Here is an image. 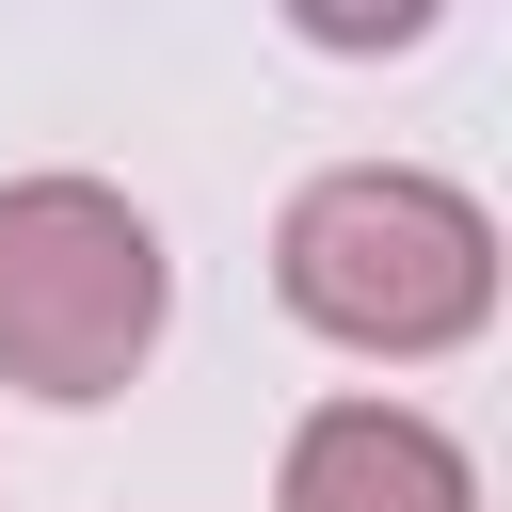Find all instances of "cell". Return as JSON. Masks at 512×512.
Returning <instances> with one entry per match:
<instances>
[{
	"instance_id": "3957f363",
	"label": "cell",
	"mask_w": 512,
	"mask_h": 512,
	"mask_svg": "<svg viewBox=\"0 0 512 512\" xmlns=\"http://www.w3.org/2000/svg\"><path fill=\"white\" fill-rule=\"evenodd\" d=\"M272 512H480V464L416 400H320L272 464Z\"/></svg>"
},
{
	"instance_id": "7a4b0ae2",
	"label": "cell",
	"mask_w": 512,
	"mask_h": 512,
	"mask_svg": "<svg viewBox=\"0 0 512 512\" xmlns=\"http://www.w3.org/2000/svg\"><path fill=\"white\" fill-rule=\"evenodd\" d=\"M176 320V256L112 176H16L0 192V384L16 400H112Z\"/></svg>"
},
{
	"instance_id": "6da1fadb",
	"label": "cell",
	"mask_w": 512,
	"mask_h": 512,
	"mask_svg": "<svg viewBox=\"0 0 512 512\" xmlns=\"http://www.w3.org/2000/svg\"><path fill=\"white\" fill-rule=\"evenodd\" d=\"M272 288H288V320L336 336V352H384V368L464 352V336L496 320V208L448 192V176H416V160H336V176L288 192Z\"/></svg>"
}]
</instances>
